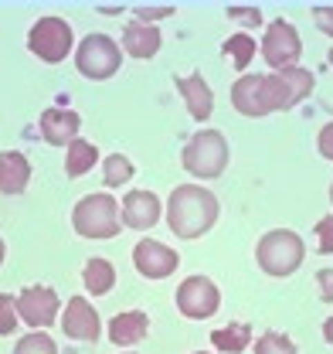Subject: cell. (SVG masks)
I'll return each instance as SVG.
<instances>
[{"label": "cell", "mask_w": 333, "mask_h": 354, "mask_svg": "<svg viewBox=\"0 0 333 354\" xmlns=\"http://www.w3.org/2000/svg\"><path fill=\"white\" fill-rule=\"evenodd\" d=\"M38 130H41V140L51 143V147H68L79 140V130H82V116L75 109H65V106H51L44 109L41 120H38Z\"/></svg>", "instance_id": "cell-14"}, {"label": "cell", "mask_w": 333, "mask_h": 354, "mask_svg": "<svg viewBox=\"0 0 333 354\" xmlns=\"http://www.w3.org/2000/svg\"><path fill=\"white\" fill-rule=\"evenodd\" d=\"M133 266H136V272L146 276V279H166L170 272H177L180 256H177L170 245L157 242V239H140L136 249H133Z\"/></svg>", "instance_id": "cell-11"}, {"label": "cell", "mask_w": 333, "mask_h": 354, "mask_svg": "<svg viewBox=\"0 0 333 354\" xmlns=\"http://www.w3.org/2000/svg\"><path fill=\"white\" fill-rule=\"evenodd\" d=\"M249 341H251V327L249 324H242V320L211 330V344H214L221 354H242L245 348H249Z\"/></svg>", "instance_id": "cell-20"}, {"label": "cell", "mask_w": 333, "mask_h": 354, "mask_svg": "<svg viewBox=\"0 0 333 354\" xmlns=\"http://www.w3.org/2000/svg\"><path fill=\"white\" fill-rule=\"evenodd\" d=\"M82 283H85V293L92 297H106L113 286H116V269L106 256H92L82 269Z\"/></svg>", "instance_id": "cell-19"}, {"label": "cell", "mask_w": 333, "mask_h": 354, "mask_svg": "<svg viewBox=\"0 0 333 354\" xmlns=\"http://www.w3.org/2000/svg\"><path fill=\"white\" fill-rule=\"evenodd\" d=\"M231 160V150H228V140L225 133L218 130H198L180 150V164L191 177H201V180H214V177L225 174Z\"/></svg>", "instance_id": "cell-4"}, {"label": "cell", "mask_w": 333, "mask_h": 354, "mask_svg": "<svg viewBox=\"0 0 333 354\" xmlns=\"http://www.w3.org/2000/svg\"><path fill=\"white\" fill-rule=\"evenodd\" d=\"M265 65L276 72V68H286V65H299V55H303V41H299V31L292 28L289 21H272L265 28V38L258 44Z\"/></svg>", "instance_id": "cell-9"}, {"label": "cell", "mask_w": 333, "mask_h": 354, "mask_svg": "<svg viewBox=\"0 0 333 354\" xmlns=\"http://www.w3.org/2000/svg\"><path fill=\"white\" fill-rule=\"evenodd\" d=\"M255 259L262 266V272L283 279V276H292L303 266V259H306V242L292 228H272V232H265L258 239Z\"/></svg>", "instance_id": "cell-3"}, {"label": "cell", "mask_w": 333, "mask_h": 354, "mask_svg": "<svg viewBox=\"0 0 333 354\" xmlns=\"http://www.w3.org/2000/svg\"><path fill=\"white\" fill-rule=\"evenodd\" d=\"M330 205H333V184H330Z\"/></svg>", "instance_id": "cell-36"}, {"label": "cell", "mask_w": 333, "mask_h": 354, "mask_svg": "<svg viewBox=\"0 0 333 354\" xmlns=\"http://www.w3.org/2000/svg\"><path fill=\"white\" fill-rule=\"evenodd\" d=\"M17 317L35 327V330H44L48 324L58 320V293L51 286H28L17 293Z\"/></svg>", "instance_id": "cell-10"}, {"label": "cell", "mask_w": 333, "mask_h": 354, "mask_svg": "<svg viewBox=\"0 0 333 354\" xmlns=\"http://www.w3.org/2000/svg\"><path fill=\"white\" fill-rule=\"evenodd\" d=\"M123 354H133V351H123Z\"/></svg>", "instance_id": "cell-39"}, {"label": "cell", "mask_w": 333, "mask_h": 354, "mask_svg": "<svg viewBox=\"0 0 333 354\" xmlns=\"http://www.w3.org/2000/svg\"><path fill=\"white\" fill-rule=\"evenodd\" d=\"M129 177H133V160L129 157L109 153L102 160V180H106V187H123V184H129Z\"/></svg>", "instance_id": "cell-24"}, {"label": "cell", "mask_w": 333, "mask_h": 354, "mask_svg": "<svg viewBox=\"0 0 333 354\" xmlns=\"http://www.w3.org/2000/svg\"><path fill=\"white\" fill-rule=\"evenodd\" d=\"M323 341H327V344L333 348V313L327 317V320H323Z\"/></svg>", "instance_id": "cell-34"}, {"label": "cell", "mask_w": 333, "mask_h": 354, "mask_svg": "<svg viewBox=\"0 0 333 354\" xmlns=\"http://www.w3.org/2000/svg\"><path fill=\"white\" fill-rule=\"evenodd\" d=\"M17 297H10V293H0V334H14V327H17Z\"/></svg>", "instance_id": "cell-27"}, {"label": "cell", "mask_w": 333, "mask_h": 354, "mask_svg": "<svg viewBox=\"0 0 333 354\" xmlns=\"http://www.w3.org/2000/svg\"><path fill=\"white\" fill-rule=\"evenodd\" d=\"M316 245L323 256H333V215L316 221Z\"/></svg>", "instance_id": "cell-28"}, {"label": "cell", "mask_w": 333, "mask_h": 354, "mask_svg": "<svg viewBox=\"0 0 333 354\" xmlns=\"http://www.w3.org/2000/svg\"><path fill=\"white\" fill-rule=\"evenodd\" d=\"M150 330V317L143 310H126V313H116L113 324H109V341L120 344V348H133L146 337Z\"/></svg>", "instance_id": "cell-17"}, {"label": "cell", "mask_w": 333, "mask_h": 354, "mask_svg": "<svg viewBox=\"0 0 333 354\" xmlns=\"http://www.w3.org/2000/svg\"><path fill=\"white\" fill-rule=\"evenodd\" d=\"M3 256H7V245H3V239H0V263H3Z\"/></svg>", "instance_id": "cell-35"}, {"label": "cell", "mask_w": 333, "mask_h": 354, "mask_svg": "<svg viewBox=\"0 0 333 354\" xmlns=\"http://www.w3.org/2000/svg\"><path fill=\"white\" fill-rule=\"evenodd\" d=\"M75 68L79 75L92 79V82H106L123 68V48L120 41H113L109 35H85V41L75 48Z\"/></svg>", "instance_id": "cell-6"}, {"label": "cell", "mask_w": 333, "mask_h": 354, "mask_svg": "<svg viewBox=\"0 0 333 354\" xmlns=\"http://www.w3.org/2000/svg\"><path fill=\"white\" fill-rule=\"evenodd\" d=\"M177 310L187 320H208L221 310V290L208 276H187L177 286Z\"/></svg>", "instance_id": "cell-8"}, {"label": "cell", "mask_w": 333, "mask_h": 354, "mask_svg": "<svg viewBox=\"0 0 333 354\" xmlns=\"http://www.w3.org/2000/svg\"><path fill=\"white\" fill-rule=\"evenodd\" d=\"M231 106H235V113L258 120V116H269V113H286L296 102L289 95V86L279 79V72H265V75L245 72L231 86Z\"/></svg>", "instance_id": "cell-2"}, {"label": "cell", "mask_w": 333, "mask_h": 354, "mask_svg": "<svg viewBox=\"0 0 333 354\" xmlns=\"http://www.w3.org/2000/svg\"><path fill=\"white\" fill-rule=\"evenodd\" d=\"M177 92L184 95V106H187V113H191L198 123L211 120V113H214V95H211V88H208V82H204L201 72L177 79Z\"/></svg>", "instance_id": "cell-15"}, {"label": "cell", "mask_w": 333, "mask_h": 354, "mask_svg": "<svg viewBox=\"0 0 333 354\" xmlns=\"http://www.w3.org/2000/svg\"><path fill=\"white\" fill-rule=\"evenodd\" d=\"M164 215V205L153 191H129L123 201H120V221L133 232H146L153 228Z\"/></svg>", "instance_id": "cell-12"}, {"label": "cell", "mask_w": 333, "mask_h": 354, "mask_svg": "<svg viewBox=\"0 0 333 354\" xmlns=\"http://www.w3.org/2000/svg\"><path fill=\"white\" fill-rule=\"evenodd\" d=\"M160 31L153 28V24H143V21H133V24H126L123 28V38H120V48H123L126 55H133V58H153L157 51H160Z\"/></svg>", "instance_id": "cell-16"}, {"label": "cell", "mask_w": 333, "mask_h": 354, "mask_svg": "<svg viewBox=\"0 0 333 354\" xmlns=\"http://www.w3.org/2000/svg\"><path fill=\"white\" fill-rule=\"evenodd\" d=\"M228 17H231V21H242V24H249V28L262 24L258 7H228Z\"/></svg>", "instance_id": "cell-29"}, {"label": "cell", "mask_w": 333, "mask_h": 354, "mask_svg": "<svg viewBox=\"0 0 333 354\" xmlns=\"http://www.w3.org/2000/svg\"><path fill=\"white\" fill-rule=\"evenodd\" d=\"M194 354H211V351H194Z\"/></svg>", "instance_id": "cell-38"}, {"label": "cell", "mask_w": 333, "mask_h": 354, "mask_svg": "<svg viewBox=\"0 0 333 354\" xmlns=\"http://www.w3.org/2000/svg\"><path fill=\"white\" fill-rule=\"evenodd\" d=\"M330 65H333V48H330Z\"/></svg>", "instance_id": "cell-37"}, {"label": "cell", "mask_w": 333, "mask_h": 354, "mask_svg": "<svg viewBox=\"0 0 333 354\" xmlns=\"http://www.w3.org/2000/svg\"><path fill=\"white\" fill-rule=\"evenodd\" d=\"M120 225H123L120 221V201L106 191L85 194L72 212V228L82 239H113V235H120Z\"/></svg>", "instance_id": "cell-5"}, {"label": "cell", "mask_w": 333, "mask_h": 354, "mask_svg": "<svg viewBox=\"0 0 333 354\" xmlns=\"http://www.w3.org/2000/svg\"><path fill=\"white\" fill-rule=\"evenodd\" d=\"M279 72V79L289 86V95L292 102L299 106L306 95H313V88H316V75L310 72V68H303V65H286V68H276Z\"/></svg>", "instance_id": "cell-22"}, {"label": "cell", "mask_w": 333, "mask_h": 354, "mask_svg": "<svg viewBox=\"0 0 333 354\" xmlns=\"http://www.w3.org/2000/svg\"><path fill=\"white\" fill-rule=\"evenodd\" d=\"M14 354H58V344H55V337H51V334H44V330H31L28 337H21V341H17Z\"/></svg>", "instance_id": "cell-25"}, {"label": "cell", "mask_w": 333, "mask_h": 354, "mask_svg": "<svg viewBox=\"0 0 333 354\" xmlns=\"http://www.w3.org/2000/svg\"><path fill=\"white\" fill-rule=\"evenodd\" d=\"M99 164V147L88 140H75L65 150V174L68 177H85L92 167Z\"/></svg>", "instance_id": "cell-21"}, {"label": "cell", "mask_w": 333, "mask_h": 354, "mask_svg": "<svg viewBox=\"0 0 333 354\" xmlns=\"http://www.w3.org/2000/svg\"><path fill=\"white\" fill-rule=\"evenodd\" d=\"M221 51L235 62V68L245 75L249 72V65H251V58H255V51H258V44H255V38L251 35H245V31H238V35H231L228 41L221 44Z\"/></svg>", "instance_id": "cell-23"}, {"label": "cell", "mask_w": 333, "mask_h": 354, "mask_svg": "<svg viewBox=\"0 0 333 354\" xmlns=\"http://www.w3.org/2000/svg\"><path fill=\"white\" fill-rule=\"evenodd\" d=\"M173 14V7H140L136 10V21H143V24H157V21H164Z\"/></svg>", "instance_id": "cell-30"}, {"label": "cell", "mask_w": 333, "mask_h": 354, "mask_svg": "<svg viewBox=\"0 0 333 354\" xmlns=\"http://www.w3.org/2000/svg\"><path fill=\"white\" fill-rule=\"evenodd\" d=\"M255 354H299L286 334H276V330H265L258 341H255Z\"/></svg>", "instance_id": "cell-26"}, {"label": "cell", "mask_w": 333, "mask_h": 354, "mask_svg": "<svg viewBox=\"0 0 333 354\" xmlns=\"http://www.w3.org/2000/svg\"><path fill=\"white\" fill-rule=\"evenodd\" d=\"M316 286H320V297L333 304V269H320L316 272Z\"/></svg>", "instance_id": "cell-33"}, {"label": "cell", "mask_w": 333, "mask_h": 354, "mask_svg": "<svg viewBox=\"0 0 333 354\" xmlns=\"http://www.w3.org/2000/svg\"><path fill=\"white\" fill-rule=\"evenodd\" d=\"M31 180V160L21 150L0 153V194H21Z\"/></svg>", "instance_id": "cell-18"}, {"label": "cell", "mask_w": 333, "mask_h": 354, "mask_svg": "<svg viewBox=\"0 0 333 354\" xmlns=\"http://www.w3.org/2000/svg\"><path fill=\"white\" fill-rule=\"evenodd\" d=\"M61 330H65V337H72V341L92 344V341H99L102 324H99L95 307H92L85 297H72V300L65 304V310H61Z\"/></svg>", "instance_id": "cell-13"}, {"label": "cell", "mask_w": 333, "mask_h": 354, "mask_svg": "<svg viewBox=\"0 0 333 354\" xmlns=\"http://www.w3.org/2000/svg\"><path fill=\"white\" fill-rule=\"evenodd\" d=\"M218 198L201 184H177L166 198V225L177 239H201L218 221Z\"/></svg>", "instance_id": "cell-1"}, {"label": "cell", "mask_w": 333, "mask_h": 354, "mask_svg": "<svg viewBox=\"0 0 333 354\" xmlns=\"http://www.w3.org/2000/svg\"><path fill=\"white\" fill-rule=\"evenodd\" d=\"M28 48H31V55H38L41 62H48V65L65 62V58L72 55V48H75V38H72L68 21L58 17V14H44V17H38L35 28H31V35H28Z\"/></svg>", "instance_id": "cell-7"}, {"label": "cell", "mask_w": 333, "mask_h": 354, "mask_svg": "<svg viewBox=\"0 0 333 354\" xmlns=\"http://www.w3.org/2000/svg\"><path fill=\"white\" fill-rule=\"evenodd\" d=\"M313 24H316L327 38H333V7H313Z\"/></svg>", "instance_id": "cell-31"}, {"label": "cell", "mask_w": 333, "mask_h": 354, "mask_svg": "<svg viewBox=\"0 0 333 354\" xmlns=\"http://www.w3.org/2000/svg\"><path fill=\"white\" fill-rule=\"evenodd\" d=\"M316 150H320L327 160H333V123H327L323 130L316 133Z\"/></svg>", "instance_id": "cell-32"}]
</instances>
